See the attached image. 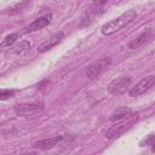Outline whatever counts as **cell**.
<instances>
[{"label":"cell","mask_w":155,"mask_h":155,"mask_svg":"<svg viewBox=\"0 0 155 155\" xmlns=\"http://www.w3.org/2000/svg\"><path fill=\"white\" fill-rule=\"evenodd\" d=\"M13 94H15V90L0 88V101H5V99H8V98L13 97Z\"/></svg>","instance_id":"14"},{"label":"cell","mask_w":155,"mask_h":155,"mask_svg":"<svg viewBox=\"0 0 155 155\" xmlns=\"http://www.w3.org/2000/svg\"><path fill=\"white\" fill-rule=\"evenodd\" d=\"M52 21V13L51 12H47L42 16H40L39 18H36L34 22H31L29 25H27L22 33L27 34V33H33V31H36V30H40L45 27H47Z\"/></svg>","instance_id":"6"},{"label":"cell","mask_w":155,"mask_h":155,"mask_svg":"<svg viewBox=\"0 0 155 155\" xmlns=\"http://www.w3.org/2000/svg\"><path fill=\"white\" fill-rule=\"evenodd\" d=\"M42 109H44L42 103H24V104H17L13 108V110L17 115H23V116L39 113Z\"/></svg>","instance_id":"7"},{"label":"cell","mask_w":155,"mask_h":155,"mask_svg":"<svg viewBox=\"0 0 155 155\" xmlns=\"http://www.w3.org/2000/svg\"><path fill=\"white\" fill-rule=\"evenodd\" d=\"M17 38H18V33H12V34L7 35V36L2 40V42L0 44V47H10L11 45L15 44V41L17 40Z\"/></svg>","instance_id":"13"},{"label":"cell","mask_w":155,"mask_h":155,"mask_svg":"<svg viewBox=\"0 0 155 155\" xmlns=\"http://www.w3.org/2000/svg\"><path fill=\"white\" fill-rule=\"evenodd\" d=\"M64 38V33L63 31H58V33H54L53 35H51L46 41H44L39 47H38V52L39 53H44L51 48H53L54 46H57Z\"/></svg>","instance_id":"8"},{"label":"cell","mask_w":155,"mask_h":155,"mask_svg":"<svg viewBox=\"0 0 155 155\" xmlns=\"http://www.w3.org/2000/svg\"><path fill=\"white\" fill-rule=\"evenodd\" d=\"M107 2H109V0H93V6H97V7H99V6H103V5H105Z\"/></svg>","instance_id":"16"},{"label":"cell","mask_w":155,"mask_h":155,"mask_svg":"<svg viewBox=\"0 0 155 155\" xmlns=\"http://www.w3.org/2000/svg\"><path fill=\"white\" fill-rule=\"evenodd\" d=\"M62 139H63V136H54V137H51V138H45V139L36 140L33 144V147L38 148V149H41V150H48V149H52L53 147H56Z\"/></svg>","instance_id":"9"},{"label":"cell","mask_w":155,"mask_h":155,"mask_svg":"<svg viewBox=\"0 0 155 155\" xmlns=\"http://www.w3.org/2000/svg\"><path fill=\"white\" fill-rule=\"evenodd\" d=\"M155 84V76L151 74V75H148L145 78H143L139 82H137L131 90H130V96L131 97H138L145 92H148Z\"/></svg>","instance_id":"5"},{"label":"cell","mask_w":155,"mask_h":155,"mask_svg":"<svg viewBox=\"0 0 155 155\" xmlns=\"http://www.w3.org/2000/svg\"><path fill=\"white\" fill-rule=\"evenodd\" d=\"M131 114H132V110H131L130 108H127V107H119V108H116V109L111 113L110 120L115 122V121H119V120H122V119L127 117V116L131 115Z\"/></svg>","instance_id":"11"},{"label":"cell","mask_w":155,"mask_h":155,"mask_svg":"<svg viewBox=\"0 0 155 155\" xmlns=\"http://www.w3.org/2000/svg\"><path fill=\"white\" fill-rule=\"evenodd\" d=\"M29 47H30V42L27 41V40H23V41H21L19 44L15 45V46L11 48V53L19 56V54H23L24 52H27V51L29 50Z\"/></svg>","instance_id":"12"},{"label":"cell","mask_w":155,"mask_h":155,"mask_svg":"<svg viewBox=\"0 0 155 155\" xmlns=\"http://www.w3.org/2000/svg\"><path fill=\"white\" fill-rule=\"evenodd\" d=\"M111 64V58L110 57H103L99 59L93 61L92 63H90L85 70L86 76L90 80H94L97 78H99Z\"/></svg>","instance_id":"3"},{"label":"cell","mask_w":155,"mask_h":155,"mask_svg":"<svg viewBox=\"0 0 155 155\" xmlns=\"http://www.w3.org/2000/svg\"><path fill=\"white\" fill-rule=\"evenodd\" d=\"M153 36V30L151 29H147L144 33H142L140 35H138L136 39H133L130 44H128V48L131 50H136V48H139L142 47L143 45H145Z\"/></svg>","instance_id":"10"},{"label":"cell","mask_w":155,"mask_h":155,"mask_svg":"<svg viewBox=\"0 0 155 155\" xmlns=\"http://www.w3.org/2000/svg\"><path fill=\"white\" fill-rule=\"evenodd\" d=\"M137 115H128L127 117L122 119V120H119V121H115V124L113 126H110L107 132H105V137L108 139H114V138H117L119 136H121L122 133H125L126 131H128L133 125L134 122L137 121Z\"/></svg>","instance_id":"2"},{"label":"cell","mask_w":155,"mask_h":155,"mask_svg":"<svg viewBox=\"0 0 155 155\" xmlns=\"http://www.w3.org/2000/svg\"><path fill=\"white\" fill-rule=\"evenodd\" d=\"M154 144V134L151 133V134H149L147 138H144L140 143H139V145L140 147H145V145H153Z\"/></svg>","instance_id":"15"},{"label":"cell","mask_w":155,"mask_h":155,"mask_svg":"<svg viewBox=\"0 0 155 155\" xmlns=\"http://www.w3.org/2000/svg\"><path fill=\"white\" fill-rule=\"evenodd\" d=\"M136 18H137V12L134 10H127L126 12H124L122 15L116 17L115 19L103 24L102 28H101V31H102L103 35H107V36L111 35V34L124 29L128 24H131Z\"/></svg>","instance_id":"1"},{"label":"cell","mask_w":155,"mask_h":155,"mask_svg":"<svg viewBox=\"0 0 155 155\" xmlns=\"http://www.w3.org/2000/svg\"><path fill=\"white\" fill-rule=\"evenodd\" d=\"M131 78L130 76H119L114 80H111L108 86H107V90L109 93L111 94H121L124 93L131 85Z\"/></svg>","instance_id":"4"}]
</instances>
